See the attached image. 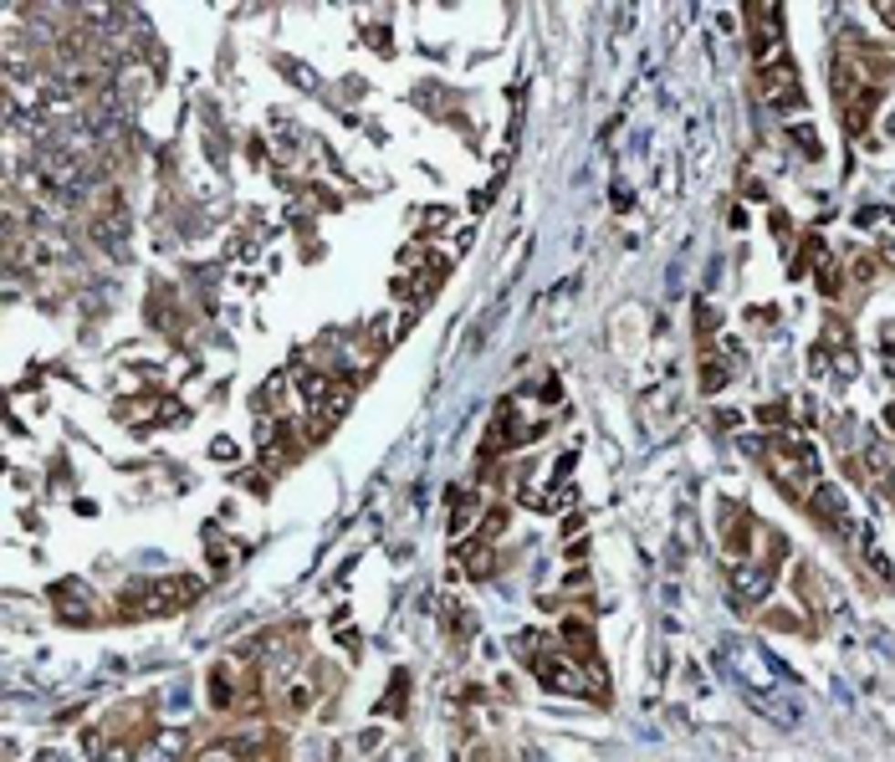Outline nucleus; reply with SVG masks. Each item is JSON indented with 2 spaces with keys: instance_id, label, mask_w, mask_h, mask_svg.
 Returning <instances> with one entry per match:
<instances>
[{
  "instance_id": "20e7f679",
  "label": "nucleus",
  "mask_w": 895,
  "mask_h": 762,
  "mask_svg": "<svg viewBox=\"0 0 895 762\" xmlns=\"http://www.w3.org/2000/svg\"><path fill=\"white\" fill-rule=\"evenodd\" d=\"M184 742H190V736H184L180 726H169L164 736H154V742H149V747L139 752V762H180Z\"/></svg>"
},
{
  "instance_id": "7ed1b4c3",
  "label": "nucleus",
  "mask_w": 895,
  "mask_h": 762,
  "mask_svg": "<svg viewBox=\"0 0 895 762\" xmlns=\"http://www.w3.org/2000/svg\"><path fill=\"white\" fill-rule=\"evenodd\" d=\"M52 594H57V614H62L67 624H72V620L88 624L92 620V594L82 589V583H57Z\"/></svg>"
},
{
  "instance_id": "39448f33",
  "label": "nucleus",
  "mask_w": 895,
  "mask_h": 762,
  "mask_svg": "<svg viewBox=\"0 0 895 762\" xmlns=\"http://www.w3.org/2000/svg\"><path fill=\"white\" fill-rule=\"evenodd\" d=\"M793 143H804V154H814V159H818V133H808V129H793Z\"/></svg>"
},
{
  "instance_id": "f03ea898",
  "label": "nucleus",
  "mask_w": 895,
  "mask_h": 762,
  "mask_svg": "<svg viewBox=\"0 0 895 762\" xmlns=\"http://www.w3.org/2000/svg\"><path fill=\"white\" fill-rule=\"evenodd\" d=\"M763 92L767 103L783 108V113H793V108H804V88H798V67L788 62V57H773V62H763Z\"/></svg>"
},
{
  "instance_id": "f257e3e1",
  "label": "nucleus",
  "mask_w": 895,
  "mask_h": 762,
  "mask_svg": "<svg viewBox=\"0 0 895 762\" xmlns=\"http://www.w3.org/2000/svg\"><path fill=\"white\" fill-rule=\"evenodd\" d=\"M205 583L200 579H164V583H129L123 594H118V614L123 620H149V614H174V609H184L190 599L200 594Z\"/></svg>"
}]
</instances>
